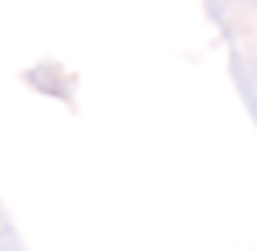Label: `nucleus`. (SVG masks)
Wrapping results in <instances>:
<instances>
[]
</instances>
